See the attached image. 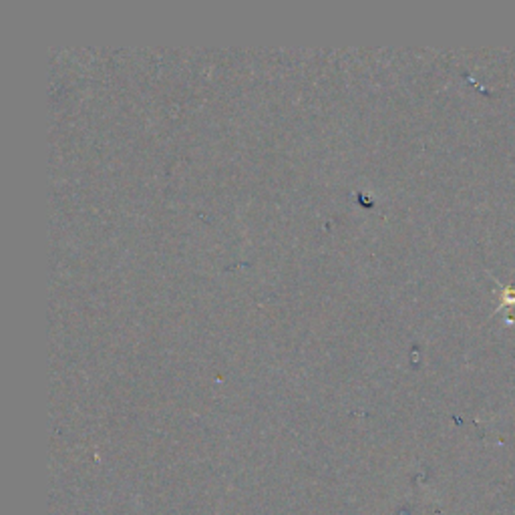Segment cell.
Segmentation results:
<instances>
[{"instance_id":"6da1fadb","label":"cell","mask_w":515,"mask_h":515,"mask_svg":"<svg viewBox=\"0 0 515 515\" xmlns=\"http://www.w3.org/2000/svg\"><path fill=\"white\" fill-rule=\"evenodd\" d=\"M513 306H515V288L513 286H503L502 301H500V310L513 309Z\"/></svg>"}]
</instances>
